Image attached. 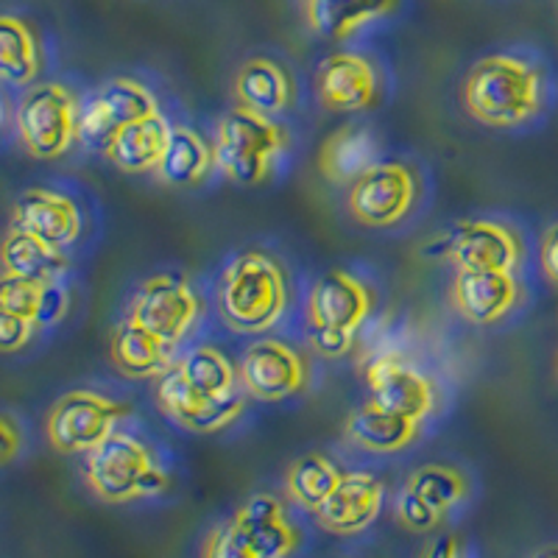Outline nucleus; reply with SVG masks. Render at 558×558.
<instances>
[{"label": "nucleus", "mask_w": 558, "mask_h": 558, "mask_svg": "<svg viewBox=\"0 0 558 558\" xmlns=\"http://www.w3.org/2000/svg\"><path fill=\"white\" fill-rule=\"evenodd\" d=\"M0 263H3V274L28 279V282H37V286L59 282L70 271L68 254L37 241V238L17 227L7 229V238H3V246H0Z\"/></svg>", "instance_id": "obj_21"}, {"label": "nucleus", "mask_w": 558, "mask_h": 558, "mask_svg": "<svg viewBox=\"0 0 558 558\" xmlns=\"http://www.w3.org/2000/svg\"><path fill=\"white\" fill-rule=\"evenodd\" d=\"M397 12V3H377V7H357V3H332V0H313L305 3L307 26L330 39H347L361 28L372 26L386 14Z\"/></svg>", "instance_id": "obj_27"}, {"label": "nucleus", "mask_w": 558, "mask_h": 558, "mask_svg": "<svg viewBox=\"0 0 558 558\" xmlns=\"http://www.w3.org/2000/svg\"><path fill=\"white\" fill-rule=\"evenodd\" d=\"M527 558H558V545H547V547H539L536 553H531Z\"/></svg>", "instance_id": "obj_41"}, {"label": "nucleus", "mask_w": 558, "mask_h": 558, "mask_svg": "<svg viewBox=\"0 0 558 558\" xmlns=\"http://www.w3.org/2000/svg\"><path fill=\"white\" fill-rule=\"evenodd\" d=\"M43 291L45 286H37V282H28V279H17L3 274V277H0V313L26 318V322H32L34 327H37Z\"/></svg>", "instance_id": "obj_32"}, {"label": "nucleus", "mask_w": 558, "mask_h": 558, "mask_svg": "<svg viewBox=\"0 0 558 558\" xmlns=\"http://www.w3.org/2000/svg\"><path fill=\"white\" fill-rule=\"evenodd\" d=\"M238 377L254 400L282 402L307 386V361L277 338H260L243 352Z\"/></svg>", "instance_id": "obj_10"}, {"label": "nucleus", "mask_w": 558, "mask_h": 558, "mask_svg": "<svg viewBox=\"0 0 558 558\" xmlns=\"http://www.w3.org/2000/svg\"><path fill=\"white\" fill-rule=\"evenodd\" d=\"M78 98L59 82L34 84L23 93L14 112L17 137L34 159H59L78 134Z\"/></svg>", "instance_id": "obj_5"}, {"label": "nucleus", "mask_w": 558, "mask_h": 558, "mask_svg": "<svg viewBox=\"0 0 558 558\" xmlns=\"http://www.w3.org/2000/svg\"><path fill=\"white\" fill-rule=\"evenodd\" d=\"M418 198L416 173L405 162H380L349 187L347 207L363 227H397Z\"/></svg>", "instance_id": "obj_8"}, {"label": "nucleus", "mask_w": 558, "mask_h": 558, "mask_svg": "<svg viewBox=\"0 0 558 558\" xmlns=\"http://www.w3.org/2000/svg\"><path fill=\"white\" fill-rule=\"evenodd\" d=\"M43 68V51L32 23L12 12L0 14V76L14 87H28Z\"/></svg>", "instance_id": "obj_25"}, {"label": "nucleus", "mask_w": 558, "mask_h": 558, "mask_svg": "<svg viewBox=\"0 0 558 558\" xmlns=\"http://www.w3.org/2000/svg\"><path fill=\"white\" fill-rule=\"evenodd\" d=\"M447 260L458 271L514 274L522 260V243L506 223L466 221L447 241Z\"/></svg>", "instance_id": "obj_13"}, {"label": "nucleus", "mask_w": 558, "mask_h": 558, "mask_svg": "<svg viewBox=\"0 0 558 558\" xmlns=\"http://www.w3.org/2000/svg\"><path fill=\"white\" fill-rule=\"evenodd\" d=\"M34 330H37V327H34L32 322H26V318L0 313V349H3V352H17V349H23L32 341Z\"/></svg>", "instance_id": "obj_37"}, {"label": "nucleus", "mask_w": 558, "mask_h": 558, "mask_svg": "<svg viewBox=\"0 0 558 558\" xmlns=\"http://www.w3.org/2000/svg\"><path fill=\"white\" fill-rule=\"evenodd\" d=\"M202 313L196 291L179 274H157L140 286L129 311V322L151 332L166 347L182 341Z\"/></svg>", "instance_id": "obj_7"}, {"label": "nucleus", "mask_w": 558, "mask_h": 558, "mask_svg": "<svg viewBox=\"0 0 558 558\" xmlns=\"http://www.w3.org/2000/svg\"><path fill=\"white\" fill-rule=\"evenodd\" d=\"M216 166V151L191 126H173L168 148L157 168V179L168 187H196Z\"/></svg>", "instance_id": "obj_23"}, {"label": "nucleus", "mask_w": 558, "mask_h": 558, "mask_svg": "<svg viewBox=\"0 0 558 558\" xmlns=\"http://www.w3.org/2000/svg\"><path fill=\"white\" fill-rule=\"evenodd\" d=\"M70 307V296L64 291L62 282H51V286H45L43 291V302H39V316H37V327H53L64 318Z\"/></svg>", "instance_id": "obj_36"}, {"label": "nucleus", "mask_w": 558, "mask_h": 558, "mask_svg": "<svg viewBox=\"0 0 558 558\" xmlns=\"http://www.w3.org/2000/svg\"><path fill=\"white\" fill-rule=\"evenodd\" d=\"M171 129L173 126L162 114L132 123V126L121 129V134L114 137L107 159L114 168H121L123 173H157L162 154L168 148Z\"/></svg>", "instance_id": "obj_22"}, {"label": "nucleus", "mask_w": 558, "mask_h": 558, "mask_svg": "<svg viewBox=\"0 0 558 558\" xmlns=\"http://www.w3.org/2000/svg\"><path fill=\"white\" fill-rule=\"evenodd\" d=\"M96 101L107 109V114L112 118V123L118 129H126L137 121H146L159 114L157 98H154L151 89L146 84L134 82V78H109L101 87L93 93Z\"/></svg>", "instance_id": "obj_30"}, {"label": "nucleus", "mask_w": 558, "mask_h": 558, "mask_svg": "<svg viewBox=\"0 0 558 558\" xmlns=\"http://www.w3.org/2000/svg\"><path fill=\"white\" fill-rule=\"evenodd\" d=\"M37 241L64 252L82 235V209L76 202L64 193L51 191V187H28L14 198L12 223Z\"/></svg>", "instance_id": "obj_12"}, {"label": "nucleus", "mask_w": 558, "mask_h": 558, "mask_svg": "<svg viewBox=\"0 0 558 558\" xmlns=\"http://www.w3.org/2000/svg\"><path fill=\"white\" fill-rule=\"evenodd\" d=\"M235 101L248 112L282 114L293 104V78L286 68L268 57H252L238 68L235 84H232Z\"/></svg>", "instance_id": "obj_18"}, {"label": "nucleus", "mask_w": 558, "mask_h": 558, "mask_svg": "<svg viewBox=\"0 0 558 558\" xmlns=\"http://www.w3.org/2000/svg\"><path fill=\"white\" fill-rule=\"evenodd\" d=\"M372 291L349 271H327L313 282L307 296L311 327H332L355 336L372 313Z\"/></svg>", "instance_id": "obj_14"}, {"label": "nucleus", "mask_w": 558, "mask_h": 558, "mask_svg": "<svg viewBox=\"0 0 558 558\" xmlns=\"http://www.w3.org/2000/svg\"><path fill=\"white\" fill-rule=\"evenodd\" d=\"M539 260H542V271H545V277L550 279L553 286H558V223H553V227L545 232V238H542Z\"/></svg>", "instance_id": "obj_38"}, {"label": "nucleus", "mask_w": 558, "mask_h": 558, "mask_svg": "<svg viewBox=\"0 0 558 558\" xmlns=\"http://www.w3.org/2000/svg\"><path fill=\"white\" fill-rule=\"evenodd\" d=\"M318 104L330 112H366L380 101L377 68L355 51H336L318 64Z\"/></svg>", "instance_id": "obj_11"}, {"label": "nucleus", "mask_w": 558, "mask_h": 558, "mask_svg": "<svg viewBox=\"0 0 558 558\" xmlns=\"http://www.w3.org/2000/svg\"><path fill=\"white\" fill-rule=\"evenodd\" d=\"M383 481L368 472H343L341 483L316 511V520L324 531L336 536H355L377 520L383 508Z\"/></svg>", "instance_id": "obj_15"}, {"label": "nucleus", "mask_w": 558, "mask_h": 558, "mask_svg": "<svg viewBox=\"0 0 558 558\" xmlns=\"http://www.w3.org/2000/svg\"><path fill=\"white\" fill-rule=\"evenodd\" d=\"M112 363L134 380H157L173 366V357L171 347L126 318L112 332Z\"/></svg>", "instance_id": "obj_24"}, {"label": "nucleus", "mask_w": 558, "mask_h": 558, "mask_svg": "<svg viewBox=\"0 0 558 558\" xmlns=\"http://www.w3.org/2000/svg\"><path fill=\"white\" fill-rule=\"evenodd\" d=\"M418 433H422L418 422L383 411L372 402L355 408L343 422V436L361 450L377 452V456H393V452L408 450L418 438Z\"/></svg>", "instance_id": "obj_20"}, {"label": "nucleus", "mask_w": 558, "mask_h": 558, "mask_svg": "<svg viewBox=\"0 0 558 558\" xmlns=\"http://www.w3.org/2000/svg\"><path fill=\"white\" fill-rule=\"evenodd\" d=\"M311 343L318 355L343 357L355 347V336L343 330H332V327H311Z\"/></svg>", "instance_id": "obj_35"}, {"label": "nucleus", "mask_w": 558, "mask_h": 558, "mask_svg": "<svg viewBox=\"0 0 558 558\" xmlns=\"http://www.w3.org/2000/svg\"><path fill=\"white\" fill-rule=\"evenodd\" d=\"M184 377L193 386L198 397H209V400H221V397H232L238 386V372L232 366L221 349L216 347H196L187 355L179 357Z\"/></svg>", "instance_id": "obj_28"}, {"label": "nucleus", "mask_w": 558, "mask_h": 558, "mask_svg": "<svg viewBox=\"0 0 558 558\" xmlns=\"http://www.w3.org/2000/svg\"><path fill=\"white\" fill-rule=\"evenodd\" d=\"M288 129L266 114L235 107L218 121L216 166L229 182L263 184L271 177V166L288 151Z\"/></svg>", "instance_id": "obj_3"}, {"label": "nucleus", "mask_w": 558, "mask_h": 558, "mask_svg": "<svg viewBox=\"0 0 558 558\" xmlns=\"http://www.w3.org/2000/svg\"><path fill=\"white\" fill-rule=\"evenodd\" d=\"M397 520H400L402 527H408V531L427 533L433 531V527L441 525L445 517L438 514V511H433L422 497L405 488V492H400V497H397Z\"/></svg>", "instance_id": "obj_33"}, {"label": "nucleus", "mask_w": 558, "mask_h": 558, "mask_svg": "<svg viewBox=\"0 0 558 558\" xmlns=\"http://www.w3.org/2000/svg\"><path fill=\"white\" fill-rule=\"evenodd\" d=\"M380 143L363 126H341L318 148V171L332 184H352L380 166Z\"/></svg>", "instance_id": "obj_19"}, {"label": "nucleus", "mask_w": 558, "mask_h": 558, "mask_svg": "<svg viewBox=\"0 0 558 558\" xmlns=\"http://www.w3.org/2000/svg\"><path fill=\"white\" fill-rule=\"evenodd\" d=\"M450 302L470 324H497L520 302V282L502 271H456Z\"/></svg>", "instance_id": "obj_16"}, {"label": "nucleus", "mask_w": 558, "mask_h": 558, "mask_svg": "<svg viewBox=\"0 0 558 558\" xmlns=\"http://www.w3.org/2000/svg\"><path fill=\"white\" fill-rule=\"evenodd\" d=\"M218 305L235 332L271 330L288 307V277L271 254L243 252L223 268Z\"/></svg>", "instance_id": "obj_2"}, {"label": "nucleus", "mask_w": 558, "mask_h": 558, "mask_svg": "<svg viewBox=\"0 0 558 558\" xmlns=\"http://www.w3.org/2000/svg\"><path fill=\"white\" fill-rule=\"evenodd\" d=\"M368 388V402L397 416L425 422L438 402V388L430 375L413 368L400 357H375L363 368Z\"/></svg>", "instance_id": "obj_9"}, {"label": "nucleus", "mask_w": 558, "mask_h": 558, "mask_svg": "<svg viewBox=\"0 0 558 558\" xmlns=\"http://www.w3.org/2000/svg\"><path fill=\"white\" fill-rule=\"evenodd\" d=\"M463 104L475 121L514 129L542 109V76L531 62L511 53H492L472 64L463 82Z\"/></svg>", "instance_id": "obj_1"}, {"label": "nucleus", "mask_w": 558, "mask_h": 558, "mask_svg": "<svg viewBox=\"0 0 558 558\" xmlns=\"http://www.w3.org/2000/svg\"><path fill=\"white\" fill-rule=\"evenodd\" d=\"M341 477L343 472L338 470V463L332 458H327L324 452H307V456L296 458L291 463V470L286 475V492L296 506L316 514L318 508L330 500Z\"/></svg>", "instance_id": "obj_26"}, {"label": "nucleus", "mask_w": 558, "mask_h": 558, "mask_svg": "<svg viewBox=\"0 0 558 558\" xmlns=\"http://www.w3.org/2000/svg\"><path fill=\"white\" fill-rule=\"evenodd\" d=\"M87 486L98 500L121 506L162 495L171 481L143 441L118 430L87 456Z\"/></svg>", "instance_id": "obj_4"}, {"label": "nucleus", "mask_w": 558, "mask_h": 558, "mask_svg": "<svg viewBox=\"0 0 558 558\" xmlns=\"http://www.w3.org/2000/svg\"><path fill=\"white\" fill-rule=\"evenodd\" d=\"M0 438H3L0 461L12 463L14 456L20 452V447H23V433L17 430V425H14V418L9 416V413H3V416H0Z\"/></svg>", "instance_id": "obj_39"}, {"label": "nucleus", "mask_w": 558, "mask_h": 558, "mask_svg": "<svg viewBox=\"0 0 558 558\" xmlns=\"http://www.w3.org/2000/svg\"><path fill=\"white\" fill-rule=\"evenodd\" d=\"M129 408L114 402L98 391H68L62 393L45 418L48 445L62 456H89L118 433V425L129 418Z\"/></svg>", "instance_id": "obj_6"}, {"label": "nucleus", "mask_w": 558, "mask_h": 558, "mask_svg": "<svg viewBox=\"0 0 558 558\" xmlns=\"http://www.w3.org/2000/svg\"><path fill=\"white\" fill-rule=\"evenodd\" d=\"M229 522L257 558H288L296 553L299 531L274 495H254Z\"/></svg>", "instance_id": "obj_17"}, {"label": "nucleus", "mask_w": 558, "mask_h": 558, "mask_svg": "<svg viewBox=\"0 0 558 558\" xmlns=\"http://www.w3.org/2000/svg\"><path fill=\"white\" fill-rule=\"evenodd\" d=\"M202 558H257L252 547L241 539V533L235 531L232 522L216 525L207 533L202 547Z\"/></svg>", "instance_id": "obj_34"}, {"label": "nucleus", "mask_w": 558, "mask_h": 558, "mask_svg": "<svg viewBox=\"0 0 558 558\" xmlns=\"http://www.w3.org/2000/svg\"><path fill=\"white\" fill-rule=\"evenodd\" d=\"M408 492L418 495L433 511L445 517L447 511L463 502L470 497V481L456 466H447V463H425L408 475L405 481Z\"/></svg>", "instance_id": "obj_29"}, {"label": "nucleus", "mask_w": 558, "mask_h": 558, "mask_svg": "<svg viewBox=\"0 0 558 558\" xmlns=\"http://www.w3.org/2000/svg\"><path fill=\"white\" fill-rule=\"evenodd\" d=\"M243 408H246V402L241 397H235V393L232 397H221V400H209V397H198L196 393L171 422H177L184 430L207 436V433H218L232 425L243 413Z\"/></svg>", "instance_id": "obj_31"}, {"label": "nucleus", "mask_w": 558, "mask_h": 558, "mask_svg": "<svg viewBox=\"0 0 558 558\" xmlns=\"http://www.w3.org/2000/svg\"><path fill=\"white\" fill-rule=\"evenodd\" d=\"M425 558H461V547H458L456 536H441L430 545Z\"/></svg>", "instance_id": "obj_40"}]
</instances>
